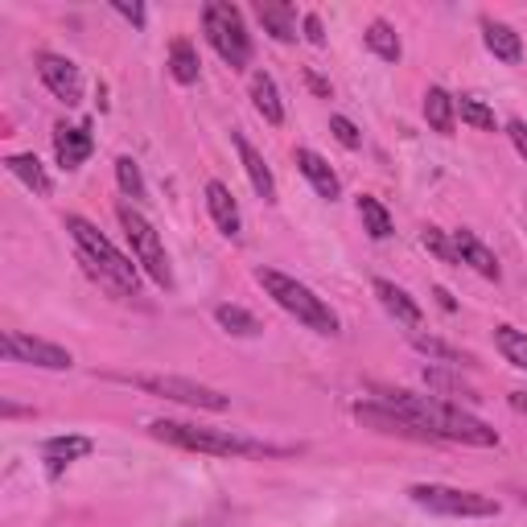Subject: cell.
Wrapping results in <instances>:
<instances>
[{
	"instance_id": "obj_29",
	"label": "cell",
	"mask_w": 527,
	"mask_h": 527,
	"mask_svg": "<svg viewBox=\"0 0 527 527\" xmlns=\"http://www.w3.org/2000/svg\"><path fill=\"white\" fill-rule=\"evenodd\" d=\"M495 346L503 350V359L519 371H527V330H515V326H499L495 330Z\"/></svg>"
},
{
	"instance_id": "obj_18",
	"label": "cell",
	"mask_w": 527,
	"mask_h": 527,
	"mask_svg": "<svg viewBox=\"0 0 527 527\" xmlns=\"http://www.w3.org/2000/svg\"><path fill=\"white\" fill-rule=\"evenodd\" d=\"M256 17H260L264 33H272L276 42H297V13L289 5H280V0H260Z\"/></svg>"
},
{
	"instance_id": "obj_33",
	"label": "cell",
	"mask_w": 527,
	"mask_h": 527,
	"mask_svg": "<svg viewBox=\"0 0 527 527\" xmlns=\"http://www.w3.org/2000/svg\"><path fill=\"white\" fill-rule=\"evenodd\" d=\"M330 132H334V140H338L342 149H359L363 145V132L350 124L346 116H330Z\"/></svg>"
},
{
	"instance_id": "obj_6",
	"label": "cell",
	"mask_w": 527,
	"mask_h": 527,
	"mask_svg": "<svg viewBox=\"0 0 527 527\" xmlns=\"http://www.w3.org/2000/svg\"><path fill=\"white\" fill-rule=\"evenodd\" d=\"M116 219H120V227H124V235H128V243H132L136 264L149 272L153 285H157V289H173V268H169V256H165V243H161L157 227H153L145 215H140L132 202H120Z\"/></svg>"
},
{
	"instance_id": "obj_38",
	"label": "cell",
	"mask_w": 527,
	"mask_h": 527,
	"mask_svg": "<svg viewBox=\"0 0 527 527\" xmlns=\"http://www.w3.org/2000/svg\"><path fill=\"white\" fill-rule=\"evenodd\" d=\"M309 87H313V91H318V95H330V87H326V83H322L318 75H309Z\"/></svg>"
},
{
	"instance_id": "obj_37",
	"label": "cell",
	"mask_w": 527,
	"mask_h": 527,
	"mask_svg": "<svg viewBox=\"0 0 527 527\" xmlns=\"http://www.w3.org/2000/svg\"><path fill=\"white\" fill-rule=\"evenodd\" d=\"M301 25H305V38H309L313 46H326V33H322V17H318V13H309Z\"/></svg>"
},
{
	"instance_id": "obj_17",
	"label": "cell",
	"mask_w": 527,
	"mask_h": 527,
	"mask_svg": "<svg viewBox=\"0 0 527 527\" xmlns=\"http://www.w3.org/2000/svg\"><path fill=\"white\" fill-rule=\"evenodd\" d=\"M375 297H379V305L383 309H388L392 313V318L396 322H404V326H420V322H425V313H420V305L400 289V285H392V280H375Z\"/></svg>"
},
{
	"instance_id": "obj_21",
	"label": "cell",
	"mask_w": 527,
	"mask_h": 527,
	"mask_svg": "<svg viewBox=\"0 0 527 527\" xmlns=\"http://www.w3.org/2000/svg\"><path fill=\"white\" fill-rule=\"evenodd\" d=\"M252 103H256V112L268 124H285V103H280L276 79L268 75V70H256V75H252Z\"/></svg>"
},
{
	"instance_id": "obj_34",
	"label": "cell",
	"mask_w": 527,
	"mask_h": 527,
	"mask_svg": "<svg viewBox=\"0 0 527 527\" xmlns=\"http://www.w3.org/2000/svg\"><path fill=\"white\" fill-rule=\"evenodd\" d=\"M425 383H429V388H437V392H453V396H466V400H478L470 388H466V383H458V379H449V375H441V371H425Z\"/></svg>"
},
{
	"instance_id": "obj_3",
	"label": "cell",
	"mask_w": 527,
	"mask_h": 527,
	"mask_svg": "<svg viewBox=\"0 0 527 527\" xmlns=\"http://www.w3.org/2000/svg\"><path fill=\"white\" fill-rule=\"evenodd\" d=\"M149 433L165 445H178L190 453H210V458H268V453H285L276 445L252 441L231 429H206V425H186V420H153Z\"/></svg>"
},
{
	"instance_id": "obj_4",
	"label": "cell",
	"mask_w": 527,
	"mask_h": 527,
	"mask_svg": "<svg viewBox=\"0 0 527 527\" xmlns=\"http://www.w3.org/2000/svg\"><path fill=\"white\" fill-rule=\"evenodd\" d=\"M256 280H260V289L285 309L293 313V318L309 330H318V334H338V318H334V309L313 293L309 285H301V280L285 276V272H276V268H256Z\"/></svg>"
},
{
	"instance_id": "obj_8",
	"label": "cell",
	"mask_w": 527,
	"mask_h": 527,
	"mask_svg": "<svg viewBox=\"0 0 527 527\" xmlns=\"http://www.w3.org/2000/svg\"><path fill=\"white\" fill-rule=\"evenodd\" d=\"M132 383L140 392H153V396H165V400H178V404H190V408H206V412H223L231 408V396L206 388V383H194V379H182V375H132Z\"/></svg>"
},
{
	"instance_id": "obj_25",
	"label": "cell",
	"mask_w": 527,
	"mask_h": 527,
	"mask_svg": "<svg viewBox=\"0 0 527 527\" xmlns=\"http://www.w3.org/2000/svg\"><path fill=\"white\" fill-rule=\"evenodd\" d=\"M359 219H363V231L371 235V239H388L396 227H392V215H388V206H383L379 198H371V194H363L359 198Z\"/></svg>"
},
{
	"instance_id": "obj_36",
	"label": "cell",
	"mask_w": 527,
	"mask_h": 527,
	"mask_svg": "<svg viewBox=\"0 0 527 527\" xmlns=\"http://www.w3.org/2000/svg\"><path fill=\"white\" fill-rule=\"evenodd\" d=\"M112 9H116L120 17H128V21L136 25V29L145 25V5H128V0H112Z\"/></svg>"
},
{
	"instance_id": "obj_2",
	"label": "cell",
	"mask_w": 527,
	"mask_h": 527,
	"mask_svg": "<svg viewBox=\"0 0 527 527\" xmlns=\"http://www.w3.org/2000/svg\"><path fill=\"white\" fill-rule=\"evenodd\" d=\"M66 231H70V239H75L79 260L87 264V272L99 280L103 289L116 293V297H136L140 293V272H136V264L116 248L108 235H99L95 223H87L83 215H66Z\"/></svg>"
},
{
	"instance_id": "obj_22",
	"label": "cell",
	"mask_w": 527,
	"mask_h": 527,
	"mask_svg": "<svg viewBox=\"0 0 527 527\" xmlns=\"http://www.w3.org/2000/svg\"><path fill=\"white\" fill-rule=\"evenodd\" d=\"M95 445H91V437H50L46 445H42V458L50 462V474H58L66 462H79V458H87Z\"/></svg>"
},
{
	"instance_id": "obj_5",
	"label": "cell",
	"mask_w": 527,
	"mask_h": 527,
	"mask_svg": "<svg viewBox=\"0 0 527 527\" xmlns=\"http://www.w3.org/2000/svg\"><path fill=\"white\" fill-rule=\"evenodd\" d=\"M202 29H206V42L215 46V54L231 66V70H243L252 62V33L243 25V13L227 0H210L202 9Z\"/></svg>"
},
{
	"instance_id": "obj_26",
	"label": "cell",
	"mask_w": 527,
	"mask_h": 527,
	"mask_svg": "<svg viewBox=\"0 0 527 527\" xmlns=\"http://www.w3.org/2000/svg\"><path fill=\"white\" fill-rule=\"evenodd\" d=\"M367 46H371V54H379L383 62H400V54H404V46H400V38H396V29H392L388 21H371V25H367Z\"/></svg>"
},
{
	"instance_id": "obj_28",
	"label": "cell",
	"mask_w": 527,
	"mask_h": 527,
	"mask_svg": "<svg viewBox=\"0 0 527 527\" xmlns=\"http://www.w3.org/2000/svg\"><path fill=\"white\" fill-rule=\"evenodd\" d=\"M215 322H219L227 334H235V338H256V334H260V322L252 318L248 309H239V305H219V309H215Z\"/></svg>"
},
{
	"instance_id": "obj_9",
	"label": "cell",
	"mask_w": 527,
	"mask_h": 527,
	"mask_svg": "<svg viewBox=\"0 0 527 527\" xmlns=\"http://www.w3.org/2000/svg\"><path fill=\"white\" fill-rule=\"evenodd\" d=\"M0 355H5L9 363H29V367H46V371H70L75 367L66 346H54V342L33 338V334H17V330L0 334Z\"/></svg>"
},
{
	"instance_id": "obj_12",
	"label": "cell",
	"mask_w": 527,
	"mask_h": 527,
	"mask_svg": "<svg viewBox=\"0 0 527 527\" xmlns=\"http://www.w3.org/2000/svg\"><path fill=\"white\" fill-rule=\"evenodd\" d=\"M54 153H58V165L62 169H79L91 153H95V136H91V128L87 124H62L58 132H54Z\"/></svg>"
},
{
	"instance_id": "obj_11",
	"label": "cell",
	"mask_w": 527,
	"mask_h": 527,
	"mask_svg": "<svg viewBox=\"0 0 527 527\" xmlns=\"http://www.w3.org/2000/svg\"><path fill=\"white\" fill-rule=\"evenodd\" d=\"M355 420H359V425L379 429V433L408 437V441H433L425 429H416L408 416H400V412H396V408H388V404H355Z\"/></svg>"
},
{
	"instance_id": "obj_16",
	"label": "cell",
	"mask_w": 527,
	"mask_h": 527,
	"mask_svg": "<svg viewBox=\"0 0 527 527\" xmlns=\"http://www.w3.org/2000/svg\"><path fill=\"white\" fill-rule=\"evenodd\" d=\"M453 248H458V260H462V264H470L478 276H486V280H499V276H503V268H499L495 252H490L474 231H453Z\"/></svg>"
},
{
	"instance_id": "obj_35",
	"label": "cell",
	"mask_w": 527,
	"mask_h": 527,
	"mask_svg": "<svg viewBox=\"0 0 527 527\" xmlns=\"http://www.w3.org/2000/svg\"><path fill=\"white\" fill-rule=\"evenodd\" d=\"M507 136H511V145H515V153L527 161V124L523 120H511L507 124Z\"/></svg>"
},
{
	"instance_id": "obj_1",
	"label": "cell",
	"mask_w": 527,
	"mask_h": 527,
	"mask_svg": "<svg viewBox=\"0 0 527 527\" xmlns=\"http://www.w3.org/2000/svg\"><path fill=\"white\" fill-rule=\"evenodd\" d=\"M383 404L396 408L400 416H408L416 429H425L433 441H462V445H478L490 449L499 445V433L486 425V420L470 416L466 408L449 404L441 396H416V392H383Z\"/></svg>"
},
{
	"instance_id": "obj_15",
	"label": "cell",
	"mask_w": 527,
	"mask_h": 527,
	"mask_svg": "<svg viewBox=\"0 0 527 527\" xmlns=\"http://www.w3.org/2000/svg\"><path fill=\"white\" fill-rule=\"evenodd\" d=\"M297 169L305 173V182L318 190V198L334 202L342 194V182H338V173L330 169V161L322 153H313V149H297Z\"/></svg>"
},
{
	"instance_id": "obj_7",
	"label": "cell",
	"mask_w": 527,
	"mask_h": 527,
	"mask_svg": "<svg viewBox=\"0 0 527 527\" xmlns=\"http://www.w3.org/2000/svg\"><path fill=\"white\" fill-rule=\"evenodd\" d=\"M408 499L416 507H425L433 515H449V519H490L499 515V503L478 490H462V486H441V482H416L408 486Z\"/></svg>"
},
{
	"instance_id": "obj_19",
	"label": "cell",
	"mask_w": 527,
	"mask_h": 527,
	"mask_svg": "<svg viewBox=\"0 0 527 527\" xmlns=\"http://www.w3.org/2000/svg\"><path fill=\"white\" fill-rule=\"evenodd\" d=\"M425 120L433 132L453 136V124H458V99H453L445 87H429L425 91Z\"/></svg>"
},
{
	"instance_id": "obj_31",
	"label": "cell",
	"mask_w": 527,
	"mask_h": 527,
	"mask_svg": "<svg viewBox=\"0 0 527 527\" xmlns=\"http://www.w3.org/2000/svg\"><path fill=\"white\" fill-rule=\"evenodd\" d=\"M458 116H462L470 128H478V132H495V112H490L486 103L474 99V95H462V99H458Z\"/></svg>"
},
{
	"instance_id": "obj_13",
	"label": "cell",
	"mask_w": 527,
	"mask_h": 527,
	"mask_svg": "<svg viewBox=\"0 0 527 527\" xmlns=\"http://www.w3.org/2000/svg\"><path fill=\"white\" fill-rule=\"evenodd\" d=\"M206 210H210V219H215V227H219L227 239H239L243 215H239L235 194H231L223 182H206Z\"/></svg>"
},
{
	"instance_id": "obj_30",
	"label": "cell",
	"mask_w": 527,
	"mask_h": 527,
	"mask_svg": "<svg viewBox=\"0 0 527 527\" xmlns=\"http://www.w3.org/2000/svg\"><path fill=\"white\" fill-rule=\"evenodd\" d=\"M116 182H120V190L132 202H145L149 198V186H145V178H140V165L132 157H116Z\"/></svg>"
},
{
	"instance_id": "obj_24",
	"label": "cell",
	"mask_w": 527,
	"mask_h": 527,
	"mask_svg": "<svg viewBox=\"0 0 527 527\" xmlns=\"http://www.w3.org/2000/svg\"><path fill=\"white\" fill-rule=\"evenodd\" d=\"M198 50L186 42V38H178V42H173L169 46V75L173 79H178L182 87H190V83H198Z\"/></svg>"
},
{
	"instance_id": "obj_20",
	"label": "cell",
	"mask_w": 527,
	"mask_h": 527,
	"mask_svg": "<svg viewBox=\"0 0 527 527\" xmlns=\"http://www.w3.org/2000/svg\"><path fill=\"white\" fill-rule=\"evenodd\" d=\"M482 42H486V50L495 54L499 62H519L523 58V42H519V33L511 29V25H503V21H482Z\"/></svg>"
},
{
	"instance_id": "obj_23",
	"label": "cell",
	"mask_w": 527,
	"mask_h": 527,
	"mask_svg": "<svg viewBox=\"0 0 527 527\" xmlns=\"http://www.w3.org/2000/svg\"><path fill=\"white\" fill-rule=\"evenodd\" d=\"M5 165H9V173H13V178H21V182H25V186H29L33 194H42V198H46V194L54 190L50 173L42 169V161L33 157V153H13V157H9Z\"/></svg>"
},
{
	"instance_id": "obj_10",
	"label": "cell",
	"mask_w": 527,
	"mask_h": 527,
	"mask_svg": "<svg viewBox=\"0 0 527 527\" xmlns=\"http://www.w3.org/2000/svg\"><path fill=\"white\" fill-rule=\"evenodd\" d=\"M38 75L46 83V91L54 99H62L66 108H75V103H83V75L79 66L62 58V54H38Z\"/></svg>"
},
{
	"instance_id": "obj_14",
	"label": "cell",
	"mask_w": 527,
	"mask_h": 527,
	"mask_svg": "<svg viewBox=\"0 0 527 527\" xmlns=\"http://www.w3.org/2000/svg\"><path fill=\"white\" fill-rule=\"evenodd\" d=\"M231 140H235V149H239V161H243V169H248V182H252V190L264 198V202H276V178H272V169H268V161L256 153V145L243 132H231Z\"/></svg>"
},
{
	"instance_id": "obj_27",
	"label": "cell",
	"mask_w": 527,
	"mask_h": 527,
	"mask_svg": "<svg viewBox=\"0 0 527 527\" xmlns=\"http://www.w3.org/2000/svg\"><path fill=\"white\" fill-rule=\"evenodd\" d=\"M412 346L420 350V355L441 359L445 367H466V363H470V355H462L458 346H449V342H441V338H429V334H420V330H412Z\"/></svg>"
},
{
	"instance_id": "obj_32",
	"label": "cell",
	"mask_w": 527,
	"mask_h": 527,
	"mask_svg": "<svg viewBox=\"0 0 527 527\" xmlns=\"http://www.w3.org/2000/svg\"><path fill=\"white\" fill-rule=\"evenodd\" d=\"M420 243H425V248H429V252H433L441 264H462V260H458V248H453V243H449V239H445L437 227H429L425 235H420Z\"/></svg>"
}]
</instances>
